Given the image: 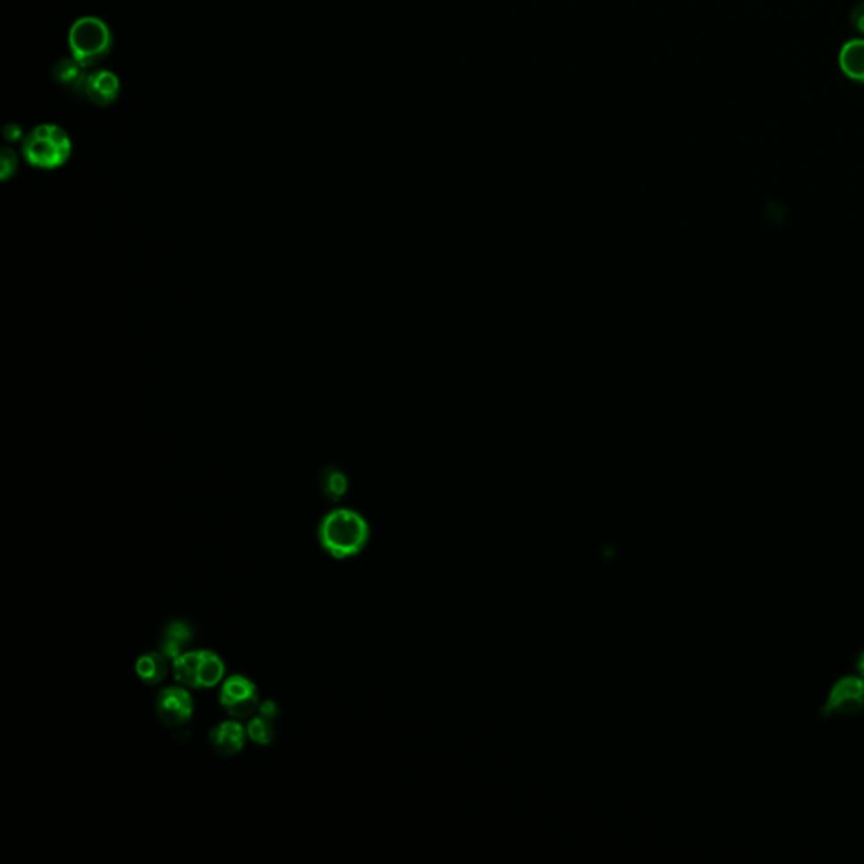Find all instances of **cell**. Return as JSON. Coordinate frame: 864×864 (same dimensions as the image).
I'll use <instances>...</instances> for the list:
<instances>
[{"mask_svg": "<svg viewBox=\"0 0 864 864\" xmlns=\"http://www.w3.org/2000/svg\"><path fill=\"white\" fill-rule=\"evenodd\" d=\"M70 135L53 124L33 128L22 143V152L27 162L41 169H56L72 156Z\"/></svg>", "mask_w": 864, "mask_h": 864, "instance_id": "2", "label": "cell"}, {"mask_svg": "<svg viewBox=\"0 0 864 864\" xmlns=\"http://www.w3.org/2000/svg\"><path fill=\"white\" fill-rule=\"evenodd\" d=\"M839 65L851 80L864 83V39H852L843 46Z\"/></svg>", "mask_w": 864, "mask_h": 864, "instance_id": "11", "label": "cell"}, {"mask_svg": "<svg viewBox=\"0 0 864 864\" xmlns=\"http://www.w3.org/2000/svg\"><path fill=\"white\" fill-rule=\"evenodd\" d=\"M851 24L854 26L856 31L863 33L864 35V2L858 4L852 12H851Z\"/></svg>", "mask_w": 864, "mask_h": 864, "instance_id": "16", "label": "cell"}, {"mask_svg": "<svg viewBox=\"0 0 864 864\" xmlns=\"http://www.w3.org/2000/svg\"><path fill=\"white\" fill-rule=\"evenodd\" d=\"M247 737V728L238 721H225L210 731V743L218 755L235 756L243 750Z\"/></svg>", "mask_w": 864, "mask_h": 864, "instance_id": "9", "label": "cell"}, {"mask_svg": "<svg viewBox=\"0 0 864 864\" xmlns=\"http://www.w3.org/2000/svg\"><path fill=\"white\" fill-rule=\"evenodd\" d=\"M83 95L95 105L107 107L119 98L120 81L115 73L108 70H95L93 73H89Z\"/></svg>", "mask_w": 864, "mask_h": 864, "instance_id": "8", "label": "cell"}, {"mask_svg": "<svg viewBox=\"0 0 864 864\" xmlns=\"http://www.w3.org/2000/svg\"><path fill=\"white\" fill-rule=\"evenodd\" d=\"M195 640V631L193 627L184 621V620H174L166 625L162 630L159 648L169 660H174L176 657L182 655L186 648L189 647Z\"/></svg>", "mask_w": 864, "mask_h": 864, "instance_id": "10", "label": "cell"}, {"mask_svg": "<svg viewBox=\"0 0 864 864\" xmlns=\"http://www.w3.org/2000/svg\"><path fill=\"white\" fill-rule=\"evenodd\" d=\"M274 721H275L274 718L258 713V716H255L253 720H251L249 726H247L249 738L252 739L253 743L258 744V746H269V744H272L274 735H275Z\"/></svg>", "mask_w": 864, "mask_h": 864, "instance_id": "14", "label": "cell"}, {"mask_svg": "<svg viewBox=\"0 0 864 864\" xmlns=\"http://www.w3.org/2000/svg\"><path fill=\"white\" fill-rule=\"evenodd\" d=\"M68 42L73 58L90 68L107 58L112 50V33L104 20L89 16L73 24Z\"/></svg>", "mask_w": 864, "mask_h": 864, "instance_id": "3", "label": "cell"}, {"mask_svg": "<svg viewBox=\"0 0 864 864\" xmlns=\"http://www.w3.org/2000/svg\"><path fill=\"white\" fill-rule=\"evenodd\" d=\"M173 675L188 689H212L223 679L225 664L212 650L184 652L173 660Z\"/></svg>", "mask_w": 864, "mask_h": 864, "instance_id": "4", "label": "cell"}, {"mask_svg": "<svg viewBox=\"0 0 864 864\" xmlns=\"http://www.w3.org/2000/svg\"><path fill=\"white\" fill-rule=\"evenodd\" d=\"M156 713L162 724L181 726L193 716V698L189 690L182 687H166L158 694Z\"/></svg>", "mask_w": 864, "mask_h": 864, "instance_id": "7", "label": "cell"}, {"mask_svg": "<svg viewBox=\"0 0 864 864\" xmlns=\"http://www.w3.org/2000/svg\"><path fill=\"white\" fill-rule=\"evenodd\" d=\"M318 539L331 558H355L368 544L370 527L359 512L338 508L329 512L320 523Z\"/></svg>", "mask_w": 864, "mask_h": 864, "instance_id": "1", "label": "cell"}, {"mask_svg": "<svg viewBox=\"0 0 864 864\" xmlns=\"http://www.w3.org/2000/svg\"><path fill=\"white\" fill-rule=\"evenodd\" d=\"M346 486H348L346 476L343 474L340 469L328 468L324 471L321 488H323V495L328 500L338 502L344 495Z\"/></svg>", "mask_w": 864, "mask_h": 864, "instance_id": "15", "label": "cell"}, {"mask_svg": "<svg viewBox=\"0 0 864 864\" xmlns=\"http://www.w3.org/2000/svg\"><path fill=\"white\" fill-rule=\"evenodd\" d=\"M53 78L56 83H59L70 90L83 93L89 73L85 72L83 65H80L73 58V59H61L58 65H54Z\"/></svg>", "mask_w": 864, "mask_h": 864, "instance_id": "13", "label": "cell"}, {"mask_svg": "<svg viewBox=\"0 0 864 864\" xmlns=\"http://www.w3.org/2000/svg\"><path fill=\"white\" fill-rule=\"evenodd\" d=\"M5 135H7V139H9V141H12V139H14V141H18L19 137H20V127L16 126V124H14V126L7 127Z\"/></svg>", "mask_w": 864, "mask_h": 864, "instance_id": "17", "label": "cell"}, {"mask_svg": "<svg viewBox=\"0 0 864 864\" xmlns=\"http://www.w3.org/2000/svg\"><path fill=\"white\" fill-rule=\"evenodd\" d=\"M220 704L235 720H247L260 706L257 685L245 675H230L220 690Z\"/></svg>", "mask_w": 864, "mask_h": 864, "instance_id": "6", "label": "cell"}, {"mask_svg": "<svg viewBox=\"0 0 864 864\" xmlns=\"http://www.w3.org/2000/svg\"><path fill=\"white\" fill-rule=\"evenodd\" d=\"M167 657L161 653V652H150V653H145L143 655L137 664H135V672L139 675L141 681H144L145 684L156 685L162 683L167 675V670H169V666H167Z\"/></svg>", "mask_w": 864, "mask_h": 864, "instance_id": "12", "label": "cell"}, {"mask_svg": "<svg viewBox=\"0 0 864 864\" xmlns=\"http://www.w3.org/2000/svg\"><path fill=\"white\" fill-rule=\"evenodd\" d=\"M863 709L864 679L856 674V675H843L832 684L821 714L822 718H829L832 714L849 718V716H858Z\"/></svg>", "mask_w": 864, "mask_h": 864, "instance_id": "5", "label": "cell"}, {"mask_svg": "<svg viewBox=\"0 0 864 864\" xmlns=\"http://www.w3.org/2000/svg\"><path fill=\"white\" fill-rule=\"evenodd\" d=\"M856 672H858V675H861L864 679V650L858 655V659H856Z\"/></svg>", "mask_w": 864, "mask_h": 864, "instance_id": "18", "label": "cell"}]
</instances>
